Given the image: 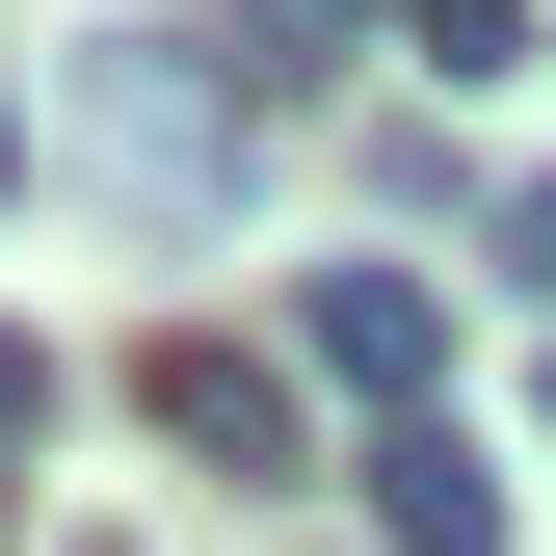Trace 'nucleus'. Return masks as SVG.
Instances as JSON below:
<instances>
[{"label": "nucleus", "instance_id": "f257e3e1", "mask_svg": "<svg viewBox=\"0 0 556 556\" xmlns=\"http://www.w3.org/2000/svg\"><path fill=\"white\" fill-rule=\"evenodd\" d=\"M53 132L132 213H239V53H186V27H53Z\"/></svg>", "mask_w": 556, "mask_h": 556}, {"label": "nucleus", "instance_id": "f03ea898", "mask_svg": "<svg viewBox=\"0 0 556 556\" xmlns=\"http://www.w3.org/2000/svg\"><path fill=\"white\" fill-rule=\"evenodd\" d=\"M292 344L371 397V425H451V292H425V265H318V292H292Z\"/></svg>", "mask_w": 556, "mask_h": 556}, {"label": "nucleus", "instance_id": "7ed1b4c3", "mask_svg": "<svg viewBox=\"0 0 556 556\" xmlns=\"http://www.w3.org/2000/svg\"><path fill=\"white\" fill-rule=\"evenodd\" d=\"M132 397H160V451H213V477H318V425H292V371H265L239 318H186V344H160Z\"/></svg>", "mask_w": 556, "mask_h": 556}, {"label": "nucleus", "instance_id": "20e7f679", "mask_svg": "<svg viewBox=\"0 0 556 556\" xmlns=\"http://www.w3.org/2000/svg\"><path fill=\"white\" fill-rule=\"evenodd\" d=\"M344 477H371V530H397V556H530V504H504V451H477V425H371Z\"/></svg>", "mask_w": 556, "mask_h": 556}, {"label": "nucleus", "instance_id": "39448f33", "mask_svg": "<svg viewBox=\"0 0 556 556\" xmlns=\"http://www.w3.org/2000/svg\"><path fill=\"white\" fill-rule=\"evenodd\" d=\"M292 80H344V0H239V106H292Z\"/></svg>", "mask_w": 556, "mask_h": 556}, {"label": "nucleus", "instance_id": "423d86ee", "mask_svg": "<svg viewBox=\"0 0 556 556\" xmlns=\"http://www.w3.org/2000/svg\"><path fill=\"white\" fill-rule=\"evenodd\" d=\"M397 27H425L451 80H504V53H530V0H397Z\"/></svg>", "mask_w": 556, "mask_h": 556}, {"label": "nucleus", "instance_id": "0eeeda50", "mask_svg": "<svg viewBox=\"0 0 556 556\" xmlns=\"http://www.w3.org/2000/svg\"><path fill=\"white\" fill-rule=\"evenodd\" d=\"M27 451H53V344H0V504H27Z\"/></svg>", "mask_w": 556, "mask_h": 556}, {"label": "nucleus", "instance_id": "6e6552de", "mask_svg": "<svg viewBox=\"0 0 556 556\" xmlns=\"http://www.w3.org/2000/svg\"><path fill=\"white\" fill-rule=\"evenodd\" d=\"M0 186H27V106H0Z\"/></svg>", "mask_w": 556, "mask_h": 556}, {"label": "nucleus", "instance_id": "1a4fd4ad", "mask_svg": "<svg viewBox=\"0 0 556 556\" xmlns=\"http://www.w3.org/2000/svg\"><path fill=\"white\" fill-rule=\"evenodd\" d=\"M530 425H556V371H530Z\"/></svg>", "mask_w": 556, "mask_h": 556}, {"label": "nucleus", "instance_id": "9d476101", "mask_svg": "<svg viewBox=\"0 0 556 556\" xmlns=\"http://www.w3.org/2000/svg\"><path fill=\"white\" fill-rule=\"evenodd\" d=\"M80 556H106V530H80Z\"/></svg>", "mask_w": 556, "mask_h": 556}]
</instances>
